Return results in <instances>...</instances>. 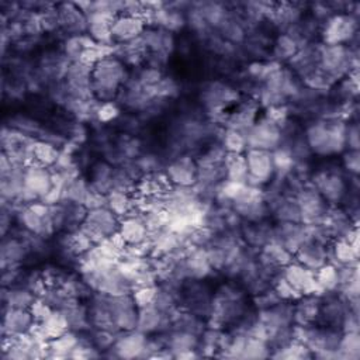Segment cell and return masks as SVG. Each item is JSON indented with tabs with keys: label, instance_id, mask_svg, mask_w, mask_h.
<instances>
[{
	"label": "cell",
	"instance_id": "cell-17",
	"mask_svg": "<svg viewBox=\"0 0 360 360\" xmlns=\"http://www.w3.org/2000/svg\"><path fill=\"white\" fill-rule=\"evenodd\" d=\"M318 193L330 202H339L345 193V184L337 175H323L316 182Z\"/></svg>",
	"mask_w": 360,
	"mask_h": 360
},
{
	"label": "cell",
	"instance_id": "cell-6",
	"mask_svg": "<svg viewBox=\"0 0 360 360\" xmlns=\"http://www.w3.org/2000/svg\"><path fill=\"white\" fill-rule=\"evenodd\" d=\"M283 277L290 283V286L300 294H312L316 290H321L315 282V273L301 263H289L285 267Z\"/></svg>",
	"mask_w": 360,
	"mask_h": 360
},
{
	"label": "cell",
	"instance_id": "cell-27",
	"mask_svg": "<svg viewBox=\"0 0 360 360\" xmlns=\"http://www.w3.org/2000/svg\"><path fill=\"white\" fill-rule=\"evenodd\" d=\"M196 345V338L190 332H178L171 338L169 346L172 350H178L179 353L186 350H193ZM178 353V354H179Z\"/></svg>",
	"mask_w": 360,
	"mask_h": 360
},
{
	"label": "cell",
	"instance_id": "cell-15",
	"mask_svg": "<svg viewBox=\"0 0 360 360\" xmlns=\"http://www.w3.org/2000/svg\"><path fill=\"white\" fill-rule=\"evenodd\" d=\"M168 178L179 187H189L198 178V169L187 158L179 159L168 168Z\"/></svg>",
	"mask_w": 360,
	"mask_h": 360
},
{
	"label": "cell",
	"instance_id": "cell-9",
	"mask_svg": "<svg viewBox=\"0 0 360 360\" xmlns=\"http://www.w3.org/2000/svg\"><path fill=\"white\" fill-rule=\"evenodd\" d=\"M319 62L325 76H338L349 66V54L343 46H327L319 53Z\"/></svg>",
	"mask_w": 360,
	"mask_h": 360
},
{
	"label": "cell",
	"instance_id": "cell-31",
	"mask_svg": "<svg viewBox=\"0 0 360 360\" xmlns=\"http://www.w3.org/2000/svg\"><path fill=\"white\" fill-rule=\"evenodd\" d=\"M345 167L349 172H352L354 175L359 172V153H357V151H350L345 156Z\"/></svg>",
	"mask_w": 360,
	"mask_h": 360
},
{
	"label": "cell",
	"instance_id": "cell-11",
	"mask_svg": "<svg viewBox=\"0 0 360 360\" xmlns=\"http://www.w3.org/2000/svg\"><path fill=\"white\" fill-rule=\"evenodd\" d=\"M34 315L23 308H9L3 319V334L8 337H21L34 327Z\"/></svg>",
	"mask_w": 360,
	"mask_h": 360
},
{
	"label": "cell",
	"instance_id": "cell-20",
	"mask_svg": "<svg viewBox=\"0 0 360 360\" xmlns=\"http://www.w3.org/2000/svg\"><path fill=\"white\" fill-rule=\"evenodd\" d=\"M338 357L342 359H357L360 354V338L357 332H346L345 337L339 339Z\"/></svg>",
	"mask_w": 360,
	"mask_h": 360
},
{
	"label": "cell",
	"instance_id": "cell-23",
	"mask_svg": "<svg viewBox=\"0 0 360 360\" xmlns=\"http://www.w3.org/2000/svg\"><path fill=\"white\" fill-rule=\"evenodd\" d=\"M58 156V151L50 144L38 142L32 146V159H35L38 165L50 167L53 164H57Z\"/></svg>",
	"mask_w": 360,
	"mask_h": 360
},
{
	"label": "cell",
	"instance_id": "cell-1",
	"mask_svg": "<svg viewBox=\"0 0 360 360\" xmlns=\"http://www.w3.org/2000/svg\"><path fill=\"white\" fill-rule=\"evenodd\" d=\"M126 68L118 58L106 55L92 65V89L102 100H110L124 84Z\"/></svg>",
	"mask_w": 360,
	"mask_h": 360
},
{
	"label": "cell",
	"instance_id": "cell-22",
	"mask_svg": "<svg viewBox=\"0 0 360 360\" xmlns=\"http://www.w3.org/2000/svg\"><path fill=\"white\" fill-rule=\"evenodd\" d=\"M108 209L117 216H127L131 209V200L124 190H111L107 196Z\"/></svg>",
	"mask_w": 360,
	"mask_h": 360
},
{
	"label": "cell",
	"instance_id": "cell-25",
	"mask_svg": "<svg viewBox=\"0 0 360 360\" xmlns=\"http://www.w3.org/2000/svg\"><path fill=\"white\" fill-rule=\"evenodd\" d=\"M8 303H9V308H31V305L34 304V297L30 292L27 290H10V293L8 294Z\"/></svg>",
	"mask_w": 360,
	"mask_h": 360
},
{
	"label": "cell",
	"instance_id": "cell-32",
	"mask_svg": "<svg viewBox=\"0 0 360 360\" xmlns=\"http://www.w3.org/2000/svg\"><path fill=\"white\" fill-rule=\"evenodd\" d=\"M345 142L349 144V148H352V151H357L359 148V131L357 127H349L345 131Z\"/></svg>",
	"mask_w": 360,
	"mask_h": 360
},
{
	"label": "cell",
	"instance_id": "cell-8",
	"mask_svg": "<svg viewBox=\"0 0 360 360\" xmlns=\"http://www.w3.org/2000/svg\"><path fill=\"white\" fill-rule=\"evenodd\" d=\"M144 32V20L141 16L122 15L117 16L111 26V38L120 43H131Z\"/></svg>",
	"mask_w": 360,
	"mask_h": 360
},
{
	"label": "cell",
	"instance_id": "cell-24",
	"mask_svg": "<svg viewBox=\"0 0 360 360\" xmlns=\"http://www.w3.org/2000/svg\"><path fill=\"white\" fill-rule=\"evenodd\" d=\"M335 256L339 263L349 266L350 263H354L357 260L359 252L353 249L348 239H341V241L337 243L335 245Z\"/></svg>",
	"mask_w": 360,
	"mask_h": 360
},
{
	"label": "cell",
	"instance_id": "cell-3",
	"mask_svg": "<svg viewBox=\"0 0 360 360\" xmlns=\"http://www.w3.org/2000/svg\"><path fill=\"white\" fill-rule=\"evenodd\" d=\"M120 222L117 220V214H114L110 209L97 207L92 209L84 220L82 232L93 243H102L107 238H111L118 232Z\"/></svg>",
	"mask_w": 360,
	"mask_h": 360
},
{
	"label": "cell",
	"instance_id": "cell-13",
	"mask_svg": "<svg viewBox=\"0 0 360 360\" xmlns=\"http://www.w3.org/2000/svg\"><path fill=\"white\" fill-rule=\"evenodd\" d=\"M148 349V341L142 332L127 331L114 343V350L120 357H140Z\"/></svg>",
	"mask_w": 360,
	"mask_h": 360
},
{
	"label": "cell",
	"instance_id": "cell-21",
	"mask_svg": "<svg viewBox=\"0 0 360 360\" xmlns=\"http://www.w3.org/2000/svg\"><path fill=\"white\" fill-rule=\"evenodd\" d=\"M79 346V339L73 334H62L57 338H53L48 349L54 352L57 356H68L69 353H73L75 349Z\"/></svg>",
	"mask_w": 360,
	"mask_h": 360
},
{
	"label": "cell",
	"instance_id": "cell-16",
	"mask_svg": "<svg viewBox=\"0 0 360 360\" xmlns=\"http://www.w3.org/2000/svg\"><path fill=\"white\" fill-rule=\"evenodd\" d=\"M162 311L159 310L155 304H148L141 307V310L138 311V323H137V328L140 332L142 334H149V332H155L158 331V328L161 327L162 324Z\"/></svg>",
	"mask_w": 360,
	"mask_h": 360
},
{
	"label": "cell",
	"instance_id": "cell-12",
	"mask_svg": "<svg viewBox=\"0 0 360 360\" xmlns=\"http://www.w3.org/2000/svg\"><path fill=\"white\" fill-rule=\"evenodd\" d=\"M327 256H328L327 249L315 238L308 239L307 243H304L297 249L299 263H301L303 266L308 267L312 272H315L316 269H319L327 263Z\"/></svg>",
	"mask_w": 360,
	"mask_h": 360
},
{
	"label": "cell",
	"instance_id": "cell-28",
	"mask_svg": "<svg viewBox=\"0 0 360 360\" xmlns=\"http://www.w3.org/2000/svg\"><path fill=\"white\" fill-rule=\"evenodd\" d=\"M296 51H297V47H296V41H294L293 38H290L287 35L278 38V41L276 44V54L280 58L294 57Z\"/></svg>",
	"mask_w": 360,
	"mask_h": 360
},
{
	"label": "cell",
	"instance_id": "cell-5",
	"mask_svg": "<svg viewBox=\"0 0 360 360\" xmlns=\"http://www.w3.org/2000/svg\"><path fill=\"white\" fill-rule=\"evenodd\" d=\"M247 169L248 179L256 180L258 183H263L269 180L274 172L273 155L265 149H249L247 156Z\"/></svg>",
	"mask_w": 360,
	"mask_h": 360
},
{
	"label": "cell",
	"instance_id": "cell-18",
	"mask_svg": "<svg viewBox=\"0 0 360 360\" xmlns=\"http://www.w3.org/2000/svg\"><path fill=\"white\" fill-rule=\"evenodd\" d=\"M59 21L62 26H65V28L68 31H72V32L82 31L88 23L82 10H79L76 6H72V5L62 6L61 13H59Z\"/></svg>",
	"mask_w": 360,
	"mask_h": 360
},
{
	"label": "cell",
	"instance_id": "cell-2",
	"mask_svg": "<svg viewBox=\"0 0 360 360\" xmlns=\"http://www.w3.org/2000/svg\"><path fill=\"white\" fill-rule=\"evenodd\" d=\"M345 131L346 130L341 129L337 123H318L308 130L307 140L315 152L331 155L339 152L343 146Z\"/></svg>",
	"mask_w": 360,
	"mask_h": 360
},
{
	"label": "cell",
	"instance_id": "cell-26",
	"mask_svg": "<svg viewBox=\"0 0 360 360\" xmlns=\"http://www.w3.org/2000/svg\"><path fill=\"white\" fill-rule=\"evenodd\" d=\"M245 135H243L236 130L231 129L224 137V148L228 151V153H241L245 149Z\"/></svg>",
	"mask_w": 360,
	"mask_h": 360
},
{
	"label": "cell",
	"instance_id": "cell-30",
	"mask_svg": "<svg viewBox=\"0 0 360 360\" xmlns=\"http://www.w3.org/2000/svg\"><path fill=\"white\" fill-rule=\"evenodd\" d=\"M2 255H3V260H9V262H16L21 258L23 255V247L16 243V241H10L9 245L5 244L3 249H2Z\"/></svg>",
	"mask_w": 360,
	"mask_h": 360
},
{
	"label": "cell",
	"instance_id": "cell-14",
	"mask_svg": "<svg viewBox=\"0 0 360 360\" xmlns=\"http://www.w3.org/2000/svg\"><path fill=\"white\" fill-rule=\"evenodd\" d=\"M118 234L122 235L124 243L133 247H138L145 243L148 236V225L146 221H142L137 217H127L124 221L120 222Z\"/></svg>",
	"mask_w": 360,
	"mask_h": 360
},
{
	"label": "cell",
	"instance_id": "cell-4",
	"mask_svg": "<svg viewBox=\"0 0 360 360\" xmlns=\"http://www.w3.org/2000/svg\"><path fill=\"white\" fill-rule=\"evenodd\" d=\"M53 187V175L48 172L47 167L31 164L27 169H24V191L20 198H23L24 196H27L28 198H44Z\"/></svg>",
	"mask_w": 360,
	"mask_h": 360
},
{
	"label": "cell",
	"instance_id": "cell-29",
	"mask_svg": "<svg viewBox=\"0 0 360 360\" xmlns=\"http://www.w3.org/2000/svg\"><path fill=\"white\" fill-rule=\"evenodd\" d=\"M276 293L278 294V297L282 300H292V299H297L300 297V294L290 286V283L285 277H282L276 285Z\"/></svg>",
	"mask_w": 360,
	"mask_h": 360
},
{
	"label": "cell",
	"instance_id": "cell-19",
	"mask_svg": "<svg viewBox=\"0 0 360 360\" xmlns=\"http://www.w3.org/2000/svg\"><path fill=\"white\" fill-rule=\"evenodd\" d=\"M314 273L315 282L321 290H335L341 283L339 269H337L334 265L325 263L324 266L316 269Z\"/></svg>",
	"mask_w": 360,
	"mask_h": 360
},
{
	"label": "cell",
	"instance_id": "cell-10",
	"mask_svg": "<svg viewBox=\"0 0 360 360\" xmlns=\"http://www.w3.org/2000/svg\"><path fill=\"white\" fill-rule=\"evenodd\" d=\"M356 31V23L349 16H335L327 23L324 38L328 46H342Z\"/></svg>",
	"mask_w": 360,
	"mask_h": 360
},
{
	"label": "cell",
	"instance_id": "cell-7",
	"mask_svg": "<svg viewBox=\"0 0 360 360\" xmlns=\"http://www.w3.org/2000/svg\"><path fill=\"white\" fill-rule=\"evenodd\" d=\"M247 146L249 149H272L276 148L280 141V133L276 123L260 122L256 126H252L245 135Z\"/></svg>",
	"mask_w": 360,
	"mask_h": 360
}]
</instances>
